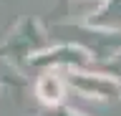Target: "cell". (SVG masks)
<instances>
[{
	"mask_svg": "<svg viewBox=\"0 0 121 116\" xmlns=\"http://www.w3.org/2000/svg\"><path fill=\"white\" fill-rule=\"evenodd\" d=\"M38 96L43 101H48V103L58 101L60 96H63V83H60V78L58 76H43L38 81Z\"/></svg>",
	"mask_w": 121,
	"mask_h": 116,
	"instance_id": "1",
	"label": "cell"
}]
</instances>
